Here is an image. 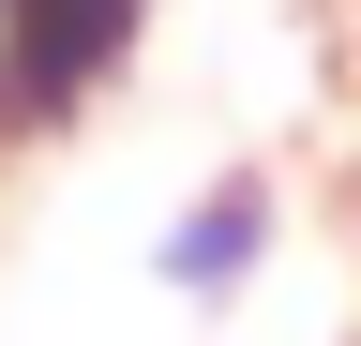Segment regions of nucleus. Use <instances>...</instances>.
<instances>
[{
  "label": "nucleus",
  "mask_w": 361,
  "mask_h": 346,
  "mask_svg": "<svg viewBox=\"0 0 361 346\" xmlns=\"http://www.w3.org/2000/svg\"><path fill=\"white\" fill-rule=\"evenodd\" d=\"M271 241H286V196H271L256 166H226V181H196V196L151 226V286L180 301V316H226V301L271 271Z\"/></svg>",
  "instance_id": "obj_1"
}]
</instances>
